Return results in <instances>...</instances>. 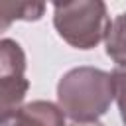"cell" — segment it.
Instances as JSON below:
<instances>
[{"label":"cell","instance_id":"7","mask_svg":"<svg viewBox=\"0 0 126 126\" xmlns=\"http://www.w3.org/2000/svg\"><path fill=\"white\" fill-rule=\"evenodd\" d=\"M112 75V83H114V100L118 104L122 122L126 124V65L114 67Z\"/></svg>","mask_w":126,"mask_h":126},{"label":"cell","instance_id":"3","mask_svg":"<svg viewBox=\"0 0 126 126\" xmlns=\"http://www.w3.org/2000/svg\"><path fill=\"white\" fill-rule=\"evenodd\" d=\"M30 81L26 79V53L16 39H0V124L24 108Z\"/></svg>","mask_w":126,"mask_h":126},{"label":"cell","instance_id":"4","mask_svg":"<svg viewBox=\"0 0 126 126\" xmlns=\"http://www.w3.org/2000/svg\"><path fill=\"white\" fill-rule=\"evenodd\" d=\"M0 126H65V114L49 100H32Z\"/></svg>","mask_w":126,"mask_h":126},{"label":"cell","instance_id":"8","mask_svg":"<svg viewBox=\"0 0 126 126\" xmlns=\"http://www.w3.org/2000/svg\"><path fill=\"white\" fill-rule=\"evenodd\" d=\"M71 126H104V124H100V122H85V124H77V122H73Z\"/></svg>","mask_w":126,"mask_h":126},{"label":"cell","instance_id":"2","mask_svg":"<svg viewBox=\"0 0 126 126\" xmlns=\"http://www.w3.org/2000/svg\"><path fill=\"white\" fill-rule=\"evenodd\" d=\"M53 26L63 41L75 49L96 47L110 26L108 10L102 0H73L53 4Z\"/></svg>","mask_w":126,"mask_h":126},{"label":"cell","instance_id":"10","mask_svg":"<svg viewBox=\"0 0 126 126\" xmlns=\"http://www.w3.org/2000/svg\"><path fill=\"white\" fill-rule=\"evenodd\" d=\"M124 126H126V124H124Z\"/></svg>","mask_w":126,"mask_h":126},{"label":"cell","instance_id":"6","mask_svg":"<svg viewBox=\"0 0 126 126\" xmlns=\"http://www.w3.org/2000/svg\"><path fill=\"white\" fill-rule=\"evenodd\" d=\"M45 12V4L41 2H0V18L6 28L14 22H37Z\"/></svg>","mask_w":126,"mask_h":126},{"label":"cell","instance_id":"1","mask_svg":"<svg viewBox=\"0 0 126 126\" xmlns=\"http://www.w3.org/2000/svg\"><path fill=\"white\" fill-rule=\"evenodd\" d=\"M114 100L112 75L91 65L69 69L57 83V106L77 124L98 122Z\"/></svg>","mask_w":126,"mask_h":126},{"label":"cell","instance_id":"9","mask_svg":"<svg viewBox=\"0 0 126 126\" xmlns=\"http://www.w3.org/2000/svg\"><path fill=\"white\" fill-rule=\"evenodd\" d=\"M6 30H8V28L4 26V22H2V18H0V33H2V32H6Z\"/></svg>","mask_w":126,"mask_h":126},{"label":"cell","instance_id":"5","mask_svg":"<svg viewBox=\"0 0 126 126\" xmlns=\"http://www.w3.org/2000/svg\"><path fill=\"white\" fill-rule=\"evenodd\" d=\"M106 55L116 63V67L126 65V12H120L114 20H110V26L104 35Z\"/></svg>","mask_w":126,"mask_h":126}]
</instances>
